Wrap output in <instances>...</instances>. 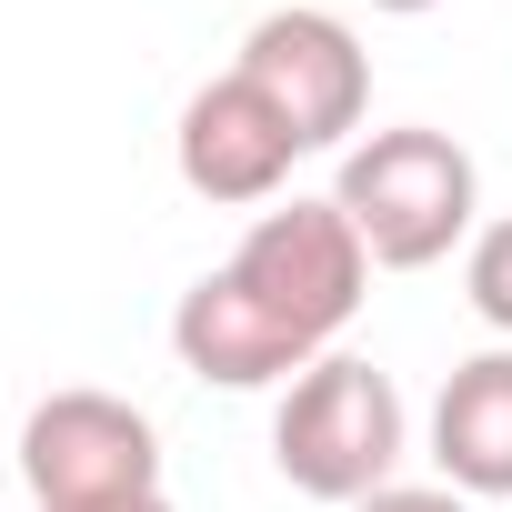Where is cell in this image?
<instances>
[{
	"label": "cell",
	"mask_w": 512,
	"mask_h": 512,
	"mask_svg": "<svg viewBox=\"0 0 512 512\" xmlns=\"http://www.w3.org/2000/svg\"><path fill=\"white\" fill-rule=\"evenodd\" d=\"M342 221L362 231L372 272H432L452 262V241H472V211H482V171L452 131L432 121H402V131H362L342 151V181H332Z\"/></svg>",
	"instance_id": "obj_1"
},
{
	"label": "cell",
	"mask_w": 512,
	"mask_h": 512,
	"mask_svg": "<svg viewBox=\"0 0 512 512\" xmlns=\"http://www.w3.org/2000/svg\"><path fill=\"white\" fill-rule=\"evenodd\" d=\"M231 292L262 312L302 362H322L332 352V332L362 312V292H372V251H362V231L342 221V201L322 191V201H272L262 221L241 231V251H231Z\"/></svg>",
	"instance_id": "obj_2"
},
{
	"label": "cell",
	"mask_w": 512,
	"mask_h": 512,
	"mask_svg": "<svg viewBox=\"0 0 512 512\" xmlns=\"http://www.w3.org/2000/svg\"><path fill=\"white\" fill-rule=\"evenodd\" d=\"M402 432L412 422H402L392 372H372L362 352H322L272 412V462L312 502H372L402 462Z\"/></svg>",
	"instance_id": "obj_3"
},
{
	"label": "cell",
	"mask_w": 512,
	"mask_h": 512,
	"mask_svg": "<svg viewBox=\"0 0 512 512\" xmlns=\"http://www.w3.org/2000/svg\"><path fill=\"white\" fill-rule=\"evenodd\" d=\"M21 482L41 512H101L161 492V432L121 392H51L21 422Z\"/></svg>",
	"instance_id": "obj_4"
},
{
	"label": "cell",
	"mask_w": 512,
	"mask_h": 512,
	"mask_svg": "<svg viewBox=\"0 0 512 512\" xmlns=\"http://www.w3.org/2000/svg\"><path fill=\"white\" fill-rule=\"evenodd\" d=\"M231 71L302 131V151H352V131H362V111H372V51L352 41V21L302 11V0L251 21Z\"/></svg>",
	"instance_id": "obj_5"
},
{
	"label": "cell",
	"mask_w": 512,
	"mask_h": 512,
	"mask_svg": "<svg viewBox=\"0 0 512 512\" xmlns=\"http://www.w3.org/2000/svg\"><path fill=\"white\" fill-rule=\"evenodd\" d=\"M171 161H181V181H191L201 201H221V211H272L282 181H292V161H302V131L251 91L241 71H221V81H201V91L181 101Z\"/></svg>",
	"instance_id": "obj_6"
},
{
	"label": "cell",
	"mask_w": 512,
	"mask_h": 512,
	"mask_svg": "<svg viewBox=\"0 0 512 512\" xmlns=\"http://www.w3.org/2000/svg\"><path fill=\"white\" fill-rule=\"evenodd\" d=\"M171 352H181L191 382H221V392H262V382H302V372H312L262 312L231 292V272H201V282L181 292V312H171Z\"/></svg>",
	"instance_id": "obj_7"
},
{
	"label": "cell",
	"mask_w": 512,
	"mask_h": 512,
	"mask_svg": "<svg viewBox=\"0 0 512 512\" xmlns=\"http://www.w3.org/2000/svg\"><path fill=\"white\" fill-rule=\"evenodd\" d=\"M432 462L472 502H502L512 492V352L452 362V382L432 402Z\"/></svg>",
	"instance_id": "obj_8"
},
{
	"label": "cell",
	"mask_w": 512,
	"mask_h": 512,
	"mask_svg": "<svg viewBox=\"0 0 512 512\" xmlns=\"http://www.w3.org/2000/svg\"><path fill=\"white\" fill-rule=\"evenodd\" d=\"M462 292H472V312L512 342V211L472 231V251H462Z\"/></svg>",
	"instance_id": "obj_9"
},
{
	"label": "cell",
	"mask_w": 512,
	"mask_h": 512,
	"mask_svg": "<svg viewBox=\"0 0 512 512\" xmlns=\"http://www.w3.org/2000/svg\"><path fill=\"white\" fill-rule=\"evenodd\" d=\"M352 512H472V492H452V482H382V492L352 502Z\"/></svg>",
	"instance_id": "obj_10"
},
{
	"label": "cell",
	"mask_w": 512,
	"mask_h": 512,
	"mask_svg": "<svg viewBox=\"0 0 512 512\" xmlns=\"http://www.w3.org/2000/svg\"><path fill=\"white\" fill-rule=\"evenodd\" d=\"M372 11H392V21H412V11H442V0H372Z\"/></svg>",
	"instance_id": "obj_11"
},
{
	"label": "cell",
	"mask_w": 512,
	"mask_h": 512,
	"mask_svg": "<svg viewBox=\"0 0 512 512\" xmlns=\"http://www.w3.org/2000/svg\"><path fill=\"white\" fill-rule=\"evenodd\" d=\"M101 512H171V502H161V492H151V502H101Z\"/></svg>",
	"instance_id": "obj_12"
}]
</instances>
